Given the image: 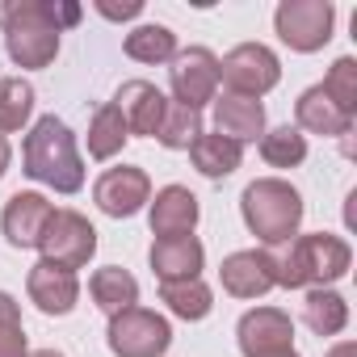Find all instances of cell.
I'll use <instances>...</instances> for the list:
<instances>
[{"instance_id": "35", "label": "cell", "mask_w": 357, "mask_h": 357, "mask_svg": "<svg viewBox=\"0 0 357 357\" xmlns=\"http://www.w3.org/2000/svg\"><path fill=\"white\" fill-rule=\"evenodd\" d=\"M26 357H63L59 349H34V353H26Z\"/></svg>"}, {"instance_id": "12", "label": "cell", "mask_w": 357, "mask_h": 357, "mask_svg": "<svg viewBox=\"0 0 357 357\" xmlns=\"http://www.w3.org/2000/svg\"><path fill=\"white\" fill-rule=\"evenodd\" d=\"M51 215H55V206H51L43 194H34V190H17V194L5 202V215H0V231H5V240H9L13 248H38V240H43Z\"/></svg>"}, {"instance_id": "10", "label": "cell", "mask_w": 357, "mask_h": 357, "mask_svg": "<svg viewBox=\"0 0 357 357\" xmlns=\"http://www.w3.org/2000/svg\"><path fill=\"white\" fill-rule=\"evenodd\" d=\"M219 282L231 298H261L278 286V261L269 248H244L223 257L219 265Z\"/></svg>"}, {"instance_id": "14", "label": "cell", "mask_w": 357, "mask_h": 357, "mask_svg": "<svg viewBox=\"0 0 357 357\" xmlns=\"http://www.w3.org/2000/svg\"><path fill=\"white\" fill-rule=\"evenodd\" d=\"M147 261H151L160 282H190V278H202L206 248H202L198 236H168V240L151 244Z\"/></svg>"}, {"instance_id": "22", "label": "cell", "mask_w": 357, "mask_h": 357, "mask_svg": "<svg viewBox=\"0 0 357 357\" xmlns=\"http://www.w3.org/2000/svg\"><path fill=\"white\" fill-rule=\"evenodd\" d=\"M89 294H93V303H97L105 315H118V311H126V307L139 303V282H135L122 265H105V269L93 273Z\"/></svg>"}, {"instance_id": "15", "label": "cell", "mask_w": 357, "mask_h": 357, "mask_svg": "<svg viewBox=\"0 0 357 357\" xmlns=\"http://www.w3.org/2000/svg\"><path fill=\"white\" fill-rule=\"evenodd\" d=\"M114 105L122 109L130 135H151V139H155V130H160V122H164V109H168V97H164L151 80H126V84L118 89Z\"/></svg>"}, {"instance_id": "31", "label": "cell", "mask_w": 357, "mask_h": 357, "mask_svg": "<svg viewBox=\"0 0 357 357\" xmlns=\"http://www.w3.org/2000/svg\"><path fill=\"white\" fill-rule=\"evenodd\" d=\"M26 328H22V307L13 294L0 290V357H26Z\"/></svg>"}, {"instance_id": "32", "label": "cell", "mask_w": 357, "mask_h": 357, "mask_svg": "<svg viewBox=\"0 0 357 357\" xmlns=\"http://www.w3.org/2000/svg\"><path fill=\"white\" fill-rule=\"evenodd\" d=\"M97 13H101V17H109V22H130V17H139V13H143V5H139V0H126V5H105V0H101Z\"/></svg>"}, {"instance_id": "3", "label": "cell", "mask_w": 357, "mask_h": 357, "mask_svg": "<svg viewBox=\"0 0 357 357\" xmlns=\"http://www.w3.org/2000/svg\"><path fill=\"white\" fill-rule=\"evenodd\" d=\"M278 286L286 290H298V286H328L336 278L349 273L353 265V248L340 240V236H328V231H315V236H298L290 240V248L278 257Z\"/></svg>"}, {"instance_id": "36", "label": "cell", "mask_w": 357, "mask_h": 357, "mask_svg": "<svg viewBox=\"0 0 357 357\" xmlns=\"http://www.w3.org/2000/svg\"><path fill=\"white\" fill-rule=\"evenodd\" d=\"M278 357H298V353H294V349H290V353H278Z\"/></svg>"}, {"instance_id": "30", "label": "cell", "mask_w": 357, "mask_h": 357, "mask_svg": "<svg viewBox=\"0 0 357 357\" xmlns=\"http://www.w3.org/2000/svg\"><path fill=\"white\" fill-rule=\"evenodd\" d=\"M319 89H324V97H328L336 109L353 114V109H357V59H349V55H344V59H336Z\"/></svg>"}, {"instance_id": "23", "label": "cell", "mask_w": 357, "mask_h": 357, "mask_svg": "<svg viewBox=\"0 0 357 357\" xmlns=\"http://www.w3.org/2000/svg\"><path fill=\"white\" fill-rule=\"evenodd\" d=\"M303 319L315 336H336L349 324V303L328 286H311L307 298H303Z\"/></svg>"}, {"instance_id": "17", "label": "cell", "mask_w": 357, "mask_h": 357, "mask_svg": "<svg viewBox=\"0 0 357 357\" xmlns=\"http://www.w3.org/2000/svg\"><path fill=\"white\" fill-rule=\"evenodd\" d=\"M80 22V5H59V0H0V30L13 26H47V30H68Z\"/></svg>"}, {"instance_id": "29", "label": "cell", "mask_w": 357, "mask_h": 357, "mask_svg": "<svg viewBox=\"0 0 357 357\" xmlns=\"http://www.w3.org/2000/svg\"><path fill=\"white\" fill-rule=\"evenodd\" d=\"M30 114H34V89L26 80H17V76L0 80V130L5 135L22 130L30 122Z\"/></svg>"}, {"instance_id": "19", "label": "cell", "mask_w": 357, "mask_h": 357, "mask_svg": "<svg viewBox=\"0 0 357 357\" xmlns=\"http://www.w3.org/2000/svg\"><path fill=\"white\" fill-rule=\"evenodd\" d=\"M5 51L17 68H51L55 55H59V30L13 26V30H5Z\"/></svg>"}, {"instance_id": "16", "label": "cell", "mask_w": 357, "mask_h": 357, "mask_svg": "<svg viewBox=\"0 0 357 357\" xmlns=\"http://www.w3.org/2000/svg\"><path fill=\"white\" fill-rule=\"evenodd\" d=\"M198 198L185 190V185H164L151 202V236L155 240H168V236H194L198 227Z\"/></svg>"}, {"instance_id": "4", "label": "cell", "mask_w": 357, "mask_h": 357, "mask_svg": "<svg viewBox=\"0 0 357 357\" xmlns=\"http://www.w3.org/2000/svg\"><path fill=\"white\" fill-rule=\"evenodd\" d=\"M105 340H109L114 357H160L172 344V328H168L164 315H155V311H147V307L135 303V307L109 315Z\"/></svg>"}, {"instance_id": "1", "label": "cell", "mask_w": 357, "mask_h": 357, "mask_svg": "<svg viewBox=\"0 0 357 357\" xmlns=\"http://www.w3.org/2000/svg\"><path fill=\"white\" fill-rule=\"evenodd\" d=\"M22 164H26V176L51 185L55 194H76L84 185V160L76 151V135L55 114L34 122V130L22 143Z\"/></svg>"}, {"instance_id": "28", "label": "cell", "mask_w": 357, "mask_h": 357, "mask_svg": "<svg viewBox=\"0 0 357 357\" xmlns=\"http://www.w3.org/2000/svg\"><path fill=\"white\" fill-rule=\"evenodd\" d=\"M198 135H202V114H198V109H185V105H176V101H168L155 139H160L164 147H172V151H181V147L190 151V143H194Z\"/></svg>"}, {"instance_id": "9", "label": "cell", "mask_w": 357, "mask_h": 357, "mask_svg": "<svg viewBox=\"0 0 357 357\" xmlns=\"http://www.w3.org/2000/svg\"><path fill=\"white\" fill-rule=\"evenodd\" d=\"M93 202L109 219H130V215L143 211V202H151V181H147L143 168H130V164L105 168L93 185Z\"/></svg>"}, {"instance_id": "33", "label": "cell", "mask_w": 357, "mask_h": 357, "mask_svg": "<svg viewBox=\"0 0 357 357\" xmlns=\"http://www.w3.org/2000/svg\"><path fill=\"white\" fill-rule=\"evenodd\" d=\"M324 357H357V349H353V340H340V344H332Z\"/></svg>"}, {"instance_id": "27", "label": "cell", "mask_w": 357, "mask_h": 357, "mask_svg": "<svg viewBox=\"0 0 357 357\" xmlns=\"http://www.w3.org/2000/svg\"><path fill=\"white\" fill-rule=\"evenodd\" d=\"M261 155L269 168H298L307 160V135L298 126H278L261 135Z\"/></svg>"}, {"instance_id": "18", "label": "cell", "mask_w": 357, "mask_h": 357, "mask_svg": "<svg viewBox=\"0 0 357 357\" xmlns=\"http://www.w3.org/2000/svg\"><path fill=\"white\" fill-rule=\"evenodd\" d=\"M215 126L231 143H252L257 135H265V105L252 97L223 93V97H215Z\"/></svg>"}, {"instance_id": "11", "label": "cell", "mask_w": 357, "mask_h": 357, "mask_svg": "<svg viewBox=\"0 0 357 357\" xmlns=\"http://www.w3.org/2000/svg\"><path fill=\"white\" fill-rule=\"evenodd\" d=\"M240 336V349L244 357H278V353H290L294 349V324L286 311L278 307H257L240 319L236 328Z\"/></svg>"}, {"instance_id": "25", "label": "cell", "mask_w": 357, "mask_h": 357, "mask_svg": "<svg viewBox=\"0 0 357 357\" xmlns=\"http://www.w3.org/2000/svg\"><path fill=\"white\" fill-rule=\"evenodd\" d=\"M160 303H168L172 315L181 319H206L211 307H215V294L202 278H190V282H160Z\"/></svg>"}, {"instance_id": "6", "label": "cell", "mask_w": 357, "mask_h": 357, "mask_svg": "<svg viewBox=\"0 0 357 357\" xmlns=\"http://www.w3.org/2000/svg\"><path fill=\"white\" fill-rule=\"evenodd\" d=\"M219 80L227 84V93L257 101L282 80V63L265 43H240L236 51H227L219 59Z\"/></svg>"}, {"instance_id": "20", "label": "cell", "mask_w": 357, "mask_h": 357, "mask_svg": "<svg viewBox=\"0 0 357 357\" xmlns=\"http://www.w3.org/2000/svg\"><path fill=\"white\" fill-rule=\"evenodd\" d=\"M294 118H298V130H311V135H324V139H340V135H349V130H353V114L336 109V105L324 97V89H319V84H315V89H307V93L298 97Z\"/></svg>"}, {"instance_id": "21", "label": "cell", "mask_w": 357, "mask_h": 357, "mask_svg": "<svg viewBox=\"0 0 357 357\" xmlns=\"http://www.w3.org/2000/svg\"><path fill=\"white\" fill-rule=\"evenodd\" d=\"M190 160H194V168H198L202 176L223 181V176H231V172L240 168L244 151H240V143H231V139H223V135H198V139L190 143Z\"/></svg>"}, {"instance_id": "7", "label": "cell", "mask_w": 357, "mask_h": 357, "mask_svg": "<svg viewBox=\"0 0 357 357\" xmlns=\"http://www.w3.org/2000/svg\"><path fill=\"white\" fill-rule=\"evenodd\" d=\"M38 252H43V261L76 273L97 252V227L84 215H76V211H55L47 231H43V240H38Z\"/></svg>"}, {"instance_id": "8", "label": "cell", "mask_w": 357, "mask_h": 357, "mask_svg": "<svg viewBox=\"0 0 357 357\" xmlns=\"http://www.w3.org/2000/svg\"><path fill=\"white\" fill-rule=\"evenodd\" d=\"M168 80H172L176 105L202 114V105L215 101V93H219V59H215V51H206V47L176 51L172 68H168Z\"/></svg>"}, {"instance_id": "34", "label": "cell", "mask_w": 357, "mask_h": 357, "mask_svg": "<svg viewBox=\"0 0 357 357\" xmlns=\"http://www.w3.org/2000/svg\"><path fill=\"white\" fill-rule=\"evenodd\" d=\"M9 160H13V147H9V139H5V135H0V176L9 172Z\"/></svg>"}, {"instance_id": "24", "label": "cell", "mask_w": 357, "mask_h": 357, "mask_svg": "<svg viewBox=\"0 0 357 357\" xmlns=\"http://www.w3.org/2000/svg\"><path fill=\"white\" fill-rule=\"evenodd\" d=\"M126 139H130V130H126L122 109H118L114 101L97 105V114H93V122H89V155H93V160H114V155L126 147Z\"/></svg>"}, {"instance_id": "26", "label": "cell", "mask_w": 357, "mask_h": 357, "mask_svg": "<svg viewBox=\"0 0 357 357\" xmlns=\"http://www.w3.org/2000/svg\"><path fill=\"white\" fill-rule=\"evenodd\" d=\"M126 55L135 59V63H172V55H176V34L168 30V26H135L130 34H126Z\"/></svg>"}, {"instance_id": "5", "label": "cell", "mask_w": 357, "mask_h": 357, "mask_svg": "<svg viewBox=\"0 0 357 357\" xmlns=\"http://www.w3.org/2000/svg\"><path fill=\"white\" fill-rule=\"evenodd\" d=\"M332 22H336L332 0H282L278 13H273L278 38L298 55L324 51L332 38Z\"/></svg>"}, {"instance_id": "13", "label": "cell", "mask_w": 357, "mask_h": 357, "mask_svg": "<svg viewBox=\"0 0 357 357\" xmlns=\"http://www.w3.org/2000/svg\"><path fill=\"white\" fill-rule=\"evenodd\" d=\"M26 290H30V303L43 311V315H68L80 298V278L72 269H59L51 261H38L26 278Z\"/></svg>"}, {"instance_id": "2", "label": "cell", "mask_w": 357, "mask_h": 357, "mask_svg": "<svg viewBox=\"0 0 357 357\" xmlns=\"http://www.w3.org/2000/svg\"><path fill=\"white\" fill-rule=\"evenodd\" d=\"M240 215L261 244H290L303 223V194L282 176H261L244 190Z\"/></svg>"}]
</instances>
